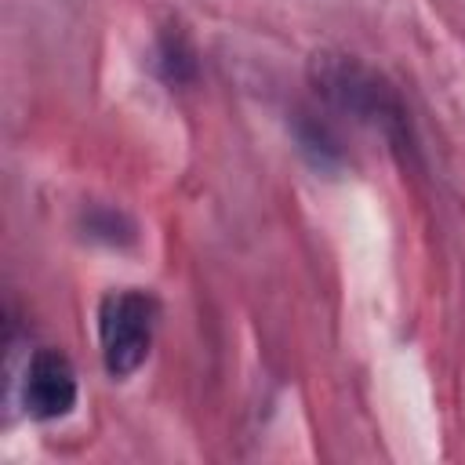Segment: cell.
<instances>
[{"mask_svg": "<svg viewBox=\"0 0 465 465\" xmlns=\"http://www.w3.org/2000/svg\"><path fill=\"white\" fill-rule=\"evenodd\" d=\"M153 327H156V298L145 291H113L98 305V341H102V360L113 378L134 374L153 345Z\"/></svg>", "mask_w": 465, "mask_h": 465, "instance_id": "cell-2", "label": "cell"}, {"mask_svg": "<svg viewBox=\"0 0 465 465\" xmlns=\"http://www.w3.org/2000/svg\"><path fill=\"white\" fill-rule=\"evenodd\" d=\"M22 403L36 421L65 418L76 407V374L65 352L36 349L25 363L22 378Z\"/></svg>", "mask_w": 465, "mask_h": 465, "instance_id": "cell-3", "label": "cell"}, {"mask_svg": "<svg viewBox=\"0 0 465 465\" xmlns=\"http://www.w3.org/2000/svg\"><path fill=\"white\" fill-rule=\"evenodd\" d=\"M309 76H312V87L320 91V98H327L338 113L374 127L396 153H407V156L414 153L411 120H407L400 94L360 58L338 54V51H320V54H312Z\"/></svg>", "mask_w": 465, "mask_h": 465, "instance_id": "cell-1", "label": "cell"}, {"mask_svg": "<svg viewBox=\"0 0 465 465\" xmlns=\"http://www.w3.org/2000/svg\"><path fill=\"white\" fill-rule=\"evenodd\" d=\"M160 69L171 84H185L193 73H196V58H193V47L182 33H163L160 40Z\"/></svg>", "mask_w": 465, "mask_h": 465, "instance_id": "cell-4", "label": "cell"}]
</instances>
